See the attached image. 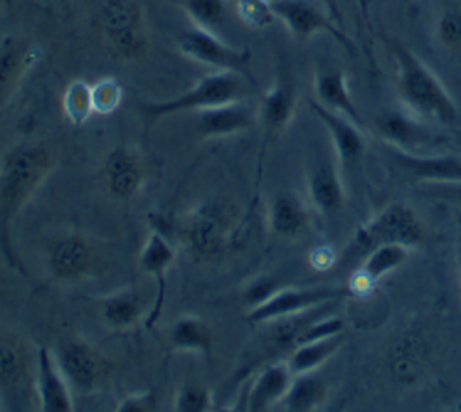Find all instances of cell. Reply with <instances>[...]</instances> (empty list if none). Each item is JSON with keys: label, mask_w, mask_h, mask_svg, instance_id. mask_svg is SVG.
I'll return each mask as SVG.
<instances>
[{"label": "cell", "mask_w": 461, "mask_h": 412, "mask_svg": "<svg viewBox=\"0 0 461 412\" xmlns=\"http://www.w3.org/2000/svg\"><path fill=\"white\" fill-rule=\"evenodd\" d=\"M55 169L57 151L45 141H18L0 156V254L20 274L23 264L13 247V225Z\"/></svg>", "instance_id": "obj_1"}, {"label": "cell", "mask_w": 461, "mask_h": 412, "mask_svg": "<svg viewBox=\"0 0 461 412\" xmlns=\"http://www.w3.org/2000/svg\"><path fill=\"white\" fill-rule=\"evenodd\" d=\"M395 57V87L397 96L407 112L417 119L442 126H452L459 119V109L452 94L447 92L442 79L434 75L432 67L424 65L412 50L400 42H390Z\"/></svg>", "instance_id": "obj_2"}, {"label": "cell", "mask_w": 461, "mask_h": 412, "mask_svg": "<svg viewBox=\"0 0 461 412\" xmlns=\"http://www.w3.org/2000/svg\"><path fill=\"white\" fill-rule=\"evenodd\" d=\"M176 234L195 260H217L237 244L240 210L227 197H207L195 207H190L176 227Z\"/></svg>", "instance_id": "obj_3"}, {"label": "cell", "mask_w": 461, "mask_h": 412, "mask_svg": "<svg viewBox=\"0 0 461 412\" xmlns=\"http://www.w3.org/2000/svg\"><path fill=\"white\" fill-rule=\"evenodd\" d=\"M255 85L252 79H247L242 72H212L198 79L195 85L180 92L173 99H160V102H146L141 104L143 122L153 126L166 116H176V114L188 112H203L210 106H220V104L237 102V99H247L249 87Z\"/></svg>", "instance_id": "obj_4"}, {"label": "cell", "mask_w": 461, "mask_h": 412, "mask_svg": "<svg viewBox=\"0 0 461 412\" xmlns=\"http://www.w3.org/2000/svg\"><path fill=\"white\" fill-rule=\"evenodd\" d=\"M424 240V225L420 215L405 203H390L375 215L356 227V234L350 240V257L363 260L367 252L387 243H400L407 247H420Z\"/></svg>", "instance_id": "obj_5"}, {"label": "cell", "mask_w": 461, "mask_h": 412, "mask_svg": "<svg viewBox=\"0 0 461 412\" xmlns=\"http://www.w3.org/2000/svg\"><path fill=\"white\" fill-rule=\"evenodd\" d=\"M99 30L109 52L119 60H141L151 47V28L133 0H106L99 13Z\"/></svg>", "instance_id": "obj_6"}, {"label": "cell", "mask_w": 461, "mask_h": 412, "mask_svg": "<svg viewBox=\"0 0 461 412\" xmlns=\"http://www.w3.org/2000/svg\"><path fill=\"white\" fill-rule=\"evenodd\" d=\"M45 267L55 281L75 284V281L92 279L96 274H102L106 267V254L102 244L92 237L69 233L52 240L45 254Z\"/></svg>", "instance_id": "obj_7"}, {"label": "cell", "mask_w": 461, "mask_h": 412, "mask_svg": "<svg viewBox=\"0 0 461 412\" xmlns=\"http://www.w3.org/2000/svg\"><path fill=\"white\" fill-rule=\"evenodd\" d=\"M274 18L289 30L296 42H309L316 35H330L346 50L353 42L339 23V10L330 8L326 0H272Z\"/></svg>", "instance_id": "obj_8"}, {"label": "cell", "mask_w": 461, "mask_h": 412, "mask_svg": "<svg viewBox=\"0 0 461 412\" xmlns=\"http://www.w3.org/2000/svg\"><path fill=\"white\" fill-rule=\"evenodd\" d=\"M176 47L185 60L210 67L215 72H242V75H247V67L252 62L249 50L230 45L222 35L198 28L193 23L188 28H180L176 32Z\"/></svg>", "instance_id": "obj_9"}, {"label": "cell", "mask_w": 461, "mask_h": 412, "mask_svg": "<svg viewBox=\"0 0 461 412\" xmlns=\"http://www.w3.org/2000/svg\"><path fill=\"white\" fill-rule=\"evenodd\" d=\"M55 358L62 373H65L67 383L72 388V393L92 395L96 393L102 383L109 375V363L96 351L89 341L79 336H65L57 341Z\"/></svg>", "instance_id": "obj_10"}, {"label": "cell", "mask_w": 461, "mask_h": 412, "mask_svg": "<svg viewBox=\"0 0 461 412\" xmlns=\"http://www.w3.org/2000/svg\"><path fill=\"white\" fill-rule=\"evenodd\" d=\"M343 297H348V287L340 289V287H311V289H279L274 294L272 299H267L264 304L249 309L247 321L249 324H269V321L289 319V316H299V314H309V311L323 309L329 304H336Z\"/></svg>", "instance_id": "obj_11"}, {"label": "cell", "mask_w": 461, "mask_h": 412, "mask_svg": "<svg viewBox=\"0 0 461 412\" xmlns=\"http://www.w3.org/2000/svg\"><path fill=\"white\" fill-rule=\"evenodd\" d=\"M40 47L18 32L0 35V112L13 102L25 77L40 62Z\"/></svg>", "instance_id": "obj_12"}, {"label": "cell", "mask_w": 461, "mask_h": 412, "mask_svg": "<svg viewBox=\"0 0 461 412\" xmlns=\"http://www.w3.org/2000/svg\"><path fill=\"white\" fill-rule=\"evenodd\" d=\"M102 180L113 200H133L143 190L146 169L141 156L131 146H113L102 163Z\"/></svg>", "instance_id": "obj_13"}, {"label": "cell", "mask_w": 461, "mask_h": 412, "mask_svg": "<svg viewBox=\"0 0 461 412\" xmlns=\"http://www.w3.org/2000/svg\"><path fill=\"white\" fill-rule=\"evenodd\" d=\"M176 262V244L170 243L163 230L151 227V233L143 243L141 252H139V270L146 277L156 281V299L151 304V314L146 319V326L151 328L160 316L163 309V299H166V277H168L170 267Z\"/></svg>", "instance_id": "obj_14"}, {"label": "cell", "mask_w": 461, "mask_h": 412, "mask_svg": "<svg viewBox=\"0 0 461 412\" xmlns=\"http://www.w3.org/2000/svg\"><path fill=\"white\" fill-rule=\"evenodd\" d=\"M375 132L383 136L390 149L410 151V153H427L437 143V133L427 122L417 119L410 112H383L375 119Z\"/></svg>", "instance_id": "obj_15"}, {"label": "cell", "mask_w": 461, "mask_h": 412, "mask_svg": "<svg viewBox=\"0 0 461 412\" xmlns=\"http://www.w3.org/2000/svg\"><path fill=\"white\" fill-rule=\"evenodd\" d=\"M309 106L313 114L319 116L321 124L326 126V132L330 133L333 141V151H336V159H339L340 170H353L360 163V159L366 156V133L360 132L358 122H353L348 116H343L339 112H330L326 106H321L319 102L311 99Z\"/></svg>", "instance_id": "obj_16"}, {"label": "cell", "mask_w": 461, "mask_h": 412, "mask_svg": "<svg viewBox=\"0 0 461 412\" xmlns=\"http://www.w3.org/2000/svg\"><path fill=\"white\" fill-rule=\"evenodd\" d=\"M299 106V94H296V82L289 65L279 67V75L274 79V85L269 92L264 94L262 102L257 106L259 114V124L267 132V136H276L282 133L289 124H292L294 114Z\"/></svg>", "instance_id": "obj_17"}, {"label": "cell", "mask_w": 461, "mask_h": 412, "mask_svg": "<svg viewBox=\"0 0 461 412\" xmlns=\"http://www.w3.org/2000/svg\"><path fill=\"white\" fill-rule=\"evenodd\" d=\"M35 395L40 410L45 412H69L72 410V388L67 383L62 368L57 363L55 353L50 348L40 346L35 351Z\"/></svg>", "instance_id": "obj_18"}, {"label": "cell", "mask_w": 461, "mask_h": 412, "mask_svg": "<svg viewBox=\"0 0 461 412\" xmlns=\"http://www.w3.org/2000/svg\"><path fill=\"white\" fill-rule=\"evenodd\" d=\"M257 122H259V114L255 106L247 104L245 99H237V102L220 104V106L198 112V133L207 141L227 139V136L249 132Z\"/></svg>", "instance_id": "obj_19"}, {"label": "cell", "mask_w": 461, "mask_h": 412, "mask_svg": "<svg viewBox=\"0 0 461 412\" xmlns=\"http://www.w3.org/2000/svg\"><path fill=\"white\" fill-rule=\"evenodd\" d=\"M306 190L311 207L321 215H339L346 203V188L336 163L329 159H316L306 170Z\"/></svg>", "instance_id": "obj_20"}, {"label": "cell", "mask_w": 461, "mask_h": 412, "mask_svg": "<svg viewBox=\"0 0 461 412\" xmlns=\"http://www.w3.org/2000/svg\"><path fill=\"white\" fill-rule=\"evenodd\" d=\"M393 159L407 176L420 183H454L461 180V159L452 153H410V151L390 149Z\"/></svg>", "instance_id": "obj_21"}, {"label": "cell", "mask_w": 461, "mask_h": 412, "mask_svg": "<svg viewBox=\"0 0 461 412\" xmlns=\"http://www.w3.org/2000/svg\"><path fill=\"white\" fill-rule=\"evenodd\" d=\"M149 299L141 289H122L113 291L109 297H104L99 304V314H102V324L109 331L123 334L131 331L143 321V316L149 314Z\"/></svg>", "instance_id": "obj_22"}, {"label": "cell", "mask_w": 461, "mask_h": 412, "mask_svg": "<svg viewBox=\"0 0 461 412\" xmlns=\"http://www.w3.org/2000/svg\"><path fill=\"white\" fill-rule=\"evenodd\" d=\"M267 225L272 234L284 237V240H299L302 234L311 227V213L309 206L302 197L289 190H282L272 197L269 203V213H267Z\"/></svg>", "instance_id": "obj_23"}, {"label": "cell", "mask_w": 461, "mask_h": 412, "mask_svg": "<svg viewBox=\"0 0 461 412\" xmlns=\"http://www.w3.org/2000/svg\"><path fill=\"white\" fill-rule=\"evenodd\" d=\"M292 380L294 373L289 363H269V366H264L257 373L255 383L249 385V390H247L242 410L264 412L274 407V405H282L284 395L289 393Z\"/></svg>", "instance_id": "obj_24"}, {"label": "cell", "mask_w": 461, "mask_h": 412, "mask_svg": "<svg viewBox=\"0 0 461 412\" xmlns=\"http://www.w3.org/2000/svg\"><path fill=\"white\" fill-rule=\"evenodd\" d=\"M313 102L358 122V109L350 96L348 77L339 67H323L313 75Z\"/></svg>", "instance_id": "obj_25"}, {"label": "cell", "mask_w": 461, "mask_h": 412, "mask_svg": "<svg viewBox=\"0 0 461 412\" xmlns=\"http://www.w3.org/2000/svg\"><path fill=\"white\" fill-rule=\"evenodd\" d=\"M28 348L18 338L0 331V390H20L30 380Z\"/></svg>", "instance_id": "obj_26"}, {"label": "cell", "mask_w": 461, "mask_h": 412, "mask_svg": "<svg viewBox=\"0 0 461 412\" xmlns=\"http://www.w3.org/2000/svg\"><path fill=\"white\" fill-rule=\"evenodd\" d=\"M170 348L176 353H193V356H212V331L200 316H180L170 326Z\"/></svg>", "instance_id": "obj_27"}, {"label": "cell", "mask_w": 461, "mask_h": 412, "mask_svg": "<svg viewBox=\"0 0 461 412\" xmlns=\"http://www.w3.org/2000/svg\"><path fill=\"white\" fill-rule=\"evenodd\" d=\"M326 393H329V385L316 371L294 375L289 393L284 395L282 405L284 410L289 412H313L319 410L321 403L326 400Z\"/></svg>", "instance_id": "obj_28"}, {"label": "cell", "mask_w": 461, "mask_h": 412, "mask_svg": "<svg viewBox=\"0 0 461 412\" xmlns=\"http://www.w3.org/2000/svg\"><path fill=\"white\" fill-rule=\"evenodd\" d=\"M343 346V334L340 336L321 338V341H309V343H299L294 346L292 356H289V368L294 375L311 373V371H319L329 358H333Z\"/></svg>", "instance_id": "obj_29"}, {"label": "cell", "mask_w": 461, "mask_h": 412, "mask_svg": "<svg viewBox=\"0 0 461 412\" xmlns=\"http://www.w3.org/2000/svg\"><path fill=\"white\" fill-rule=\"evenodd\" d=\"M412 254V247L400 243H387L375 247L373 252H367L363 260H360V272L366 274L367 279H373L377 284L380 279H385L387 274H393L395 270H400L402 264L410 260Z\"/></svg>", "instance_id": "obj_30"}, {"label": "cell", "mask_w": 461, "mask_h": 412, "mask_svg": "<svg viewBox=\"0 0 461 412\" xmlns=\"http://www.w3.org/2000/svg\"><path fill=\"white\" fill-rule=\"evenodd\" d=\"M180 8L193 25L222 35L230 23V3L227 0H180Z\"/></svg>", "instance_id": "obj_31"}, {"label": "cell", "mask_w": 461, "mask_h": 412, "mask_svg": "<svg viewBox=\"0 0 461 412\" xmlns=\"http://www.w3.org/2000/svg\"><path fill=\"white\" fill-rule=\"evenodd\" d=\"M62 114L72 126H85L95 116V102H92V85L85 79H72L62 92Z\"/></svg>", "instance_id": "obj_32"}, {"label": "cell", "mask_w": 461, "mask_h": 412, "mask_svg": "<svg viewBox=\"0 0 461 412\" xmlns=\"http://www.w3.org/2000/svg\"><path fill=\"white\" fill-rule=\"evenodd\" d=\"M437 42L452 55H461V5H449L439 13L434 23Z\"/></svg>", "instance_id": "obj_33"}, {"label": "cell", "mask_w": 461, "mask_h": 412, "mask_svg": "<svg viewBox=\"0 0 461 412\" xmlns=\"http://www.w3.org/2000/svg\"><path fill=\"white\" fill-rule=\"evenodd\" d=\"M92 102H95V114L109 116L123 104V87L113 77H102L92 85Z\"/></svg>", "instance_id": "obj_34"}, {"label": "cell", "mask_w": 461, "mask_h": 412, "mask_svg": "<svg viewBox=\"0 0 461 412\" xmlns=\"http://www.w3.org/2000/svg\"><path fill=\"white\" fill-rule=\"evenodd\" d=\"M173 410L176 412H207L215 410V400L212 393L207 390L205 385L188 383L180 388L173 400Z\"/></svg>", "instance_id": "obj_35"}, {"label": "cell", "mask_w": 461, "mask_h": 412, "mask_svg": "<svg viewBox=\"0 0 461 412\" xmlns=\"http://www.w3.org/2000/svg\"><path fill=\"white\" fill-rule=\"evenodd\" d=\"M235 13L237 18L242 20L245 25L255 30L269 28L274 20H276L274 18L272 0H237Z\"/></svg>", "instance_id": "obj_36"}, {"label": "cell", "mask_w": 461, "mask_h": 412, "mask_svg": "<svg viewBox=\"0 0 461 412\" xmlns=\"http://www.w3.org/2000/svg\"><path fill=\"white\" fill-rule=\"evenodd\" d=\"M279 289H282V281L276 279L274 274H262V277H257V279L247 284L245 291H242V301H245V307L255 309L267 299H272Z\"/></svg>", "instance_id": "obj_37"}, {"label": "cell", "mask_w": 461, "mask_h": 412, "mask_svg": "<svg viewBox=\"0 0 461 412\" xmlns=\"http://www.w3.org/2000/svg\"><path fill=\"white\" fill-rule=\"evenodd\" d=\"M340 334H346V324H343V319H339V316L311 321L309 326L302 331V336H299V341H296V346H299V343H309V341H321V338L340 336Z\"/></svg>", "instance_id": "obj_38"}, {"label": "cell", "mask_w": 461, "mask_h": 412, "mask_svg": "<svg viewBox=\"0 0 461 412\" xmlns=\"http://www.w3.org/2000/svg\"><path fill=\"white\" fill-rule=\"evenodd\" d=\"M116 412H153L158 410V395L153 390H141V393H131L122 398L116 407Z\"/></svg>", "instance_id": "obj_39"}, {"label": "cell", "mask_w": 461, "mask_h": 412, "mask_svg": "<svg viewBox=\"0 0 461 412\" xmlns=\"http://www.w3.org/2000/svg\"><path fill=\"white\" fill-rule=\"evenodd\" d=\"M336 262H339V254L330 244H319L309 252V264L316 272H329L336 267Z\"/></svg>", "instance_id": "obj_40"}, {"label": "cell", "mask_w": 461, "mask_h": 412, "mask_svg": "<svg viewBox=\"0 0 461 412\" xmlns=\"http://www.w3.org/2000/svg\"><path fill=\"white\" fill-rule=\"evenodd\" d=\"M427 190H429V196L461 207V180H454V183H427Z\"/></svg>", "instance_id": "obj_41"}, {"label": "cell", "mask_w": 461, "mask_h": 412, "mask_svg": "<svg viewBox=\"0 0 461 412\" xmlns=\"http://www.w3.org/2000/svg\"><path fill=\"white\" fill-rule=\"evenodd\" d=\"M456 264H459V277H461V217H459V237H456Z\"/></svg>", "instance_id": "obj_42"}, {"label": "cell", "mask_w": 461, "mask_h": 412, "mask_svg": "<svg viewBox=\"0 0 461 412\" xmlns=\"http://www.w3.org/2000/svg\"><path fill=\"white\" fill-rule=\"evenodd\" d=\"M5 5H8V0H0V10L5 8Z\"/></svg>", "instance_id": "obj_43"}, {"label": "cell", "mask_w": 461, "mask_h": 412, "mask_svg": "<svg viewBox=\"0 0 461 412\" xmlns=\"http://www.w3.org/2000/svg\"><path fill=\"white\" fill-rule=\"evenodd\" d=\"M326 3H329L330 8H336V0H326Z\"/></svg>", "instance_id": "obj_44"}, {"label": "cell", "mask_w": 461, "mask_h": 412, "mask_svg": "<svg viewBox=\"0 0 461 412\" xmlns=\"http://www.w3.org/2000/svg\"><path fill=\"white\" fill-rule=\"evenodd\" d=\"M402 3H410V0H402Z\"/></svg>", "instance_id": "obj_45"}, {"label": "cell", "mask_w": 461, "mask_h": 412, "mask_svg": "<svg viewBox=\"0 0 461 412\" xmlns=\"http://www.w3.org/2000/svg\"><path fill=\"white\" fill-rule=\"evenodd\" d=\"M0 410H3V407H0Z\"/></svg>", "instance_id": "obj_46"}]
</instances>
